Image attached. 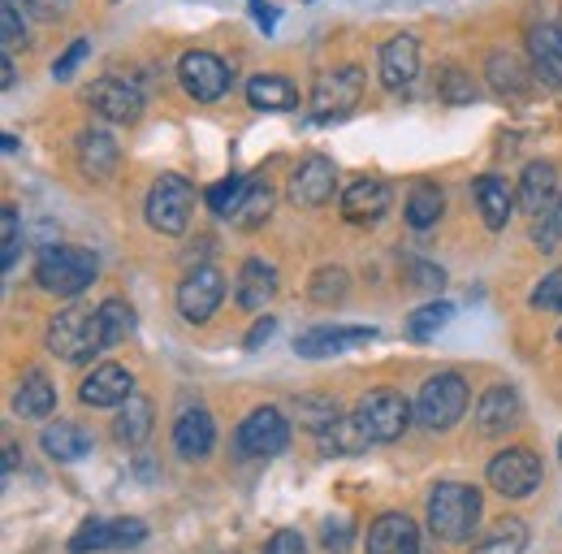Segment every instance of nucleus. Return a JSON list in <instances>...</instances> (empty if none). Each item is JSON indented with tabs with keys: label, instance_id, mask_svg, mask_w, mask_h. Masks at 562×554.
<instances>
[{
	"label": "nucleus",
	"instance_id": "obj_30",
	"mask_svg": "<svg viewBox=\"0 0 562 554\" xmlns=\"http://www.w3.org/2000/svg\"><path fill=\"white\" fill-rule=\"evenodd\" d=\"M524 546H528V524L515 516H502L493 520V529L476 542L472 554H524Z\"/></svg>",
	"mask_w": 562,
	"mask_h": 554
},
{
	"label": "nucleus",
	"instance_id": "obj_6",
	"mask_svg": "<svg viewBox=\"0 0 562 554\" xmlns=\"http://www.w3.org/2000/svg\"><path fill=\"white\" fill-rule=\"evenodd\" d=\"M234 446H238L243 459H273L290 446V420L278 408H256L238 424Z\"/></svg>",
	"mask_w": 562,
	"mask_h": 554
},
{
	"label": "nucleus",
	"instance_id": "obj_18",
	"mask_svg": "<svg viewBox=\"0 0 562 554\" xmlns=\"http://www.w3.org/2000/svg\"><path fill=\"white\" fill-rule=\"evenodd\" d=\"M376 339V330H359V325H316V330H303L294 339V351L307 355V359H321V355H338V351H351Z\"/></svg>",
	"mask_w": 562,
	"mask_h": 554
},
{
	"label": "nucleus",
	"instance_id": "obj_28",
	"mask_svg": "<svg viewBox=\"0 0 562 554\" xmlns=\"http://www.w3.org/2000/svg\"><path fill=\"white\" fill-rule=\"evenodd\" d=\"M476 204H481L485 225H490V230H502V225L510 221V208H515V196H510L506 178H497V174L476 178Z\"/></svg>",
	"mask_w": 562,
	"mask_h": 554
},
{
	"label": "nucleus",
	"instance_id": "obj_53",
	"mask_svg": "<svg viewBox=\"0 0 562 554\" xmlns=\"http://www.w3.org/2000/svg\"><path fill=\"white\" fill-rule=\"evenodd\" d=\"M4 4H13V9H22V13H26V4H31V0H4Z\"/></svg>",
	"mask_w": 562,
	"mask_h": 554
},
{
	"label": "nucleus",
	"instance_id": "obj_34",
	"mask_svg": "<svg viewBox=\"0 0 562 554\" xmlns=\"http://www.w3.org/2000/svg\"><path fill=\"white\" fill-rule=\"evenodd\" d=\"M100 330H104V346L126 343L135 330V308L126 299H104L100 303Z\"/></svg>",
	"mask_w": 562,
	"mask_h": 554
},
{
	"label": "nucleus",
	"instance_id": "obj_51",
	"mask_svg": "<svg viewBox=\"0 0 562 554\" xmlns=\"http://www.w3.org/2000/svg\"><path fill=\"white\" fill-rule=\"evenodd\" d=\"M13 78H18V69H13V57L4 53V62H0V82H4V87H13Z\"/></svg>",
	"mask_w": 562,
	"mask_h": 554
},
{
	"label": "nucleus",
	"instance_id": "obj_32",
	"mask_svg": "<svg viewBox=\"0 0 562 554\" xmlns=\"http://www.w3.org/2000/svg\"><path fill=\"white\" fill-rule=\"evenodd\" d=\"M269 212H273V191L260 187V182H251L247 196L238 200V208L229 212V225H238V230H256V225L269 221Z\"/></svg>",
	"mask_w": 562,
	"mask_h": 554
},
{
	"label": "nucleus",
	"instance_id": "obj_12",
	"mask_svg": "<svg viewBox=\"0 0 562 554\" xmlns=\"http://www.w3.org/2000/svg\"><path fill=\"white\" fill-rule=\"evenodd\" d=\"M334 187H338V169L329 156H307L294 178H290V200L299 208H321L334 200Z\"/></svg>",
	"mask_w": 562,
	"mask_h": 554
},
{
	"label": "nucleus",
	"instance_id": "obj_31",
	"mask_svg": "<svg viewBox=\"0 0 562 554\" xmlns=\"http://www.w3.org/2000/svg\"><path fill=\"white\" fill-rule=\"evenodd\" d=\"M113 433H117V442H126V446H139L143 437L151 433V403H147L143 395H131V399L122 403V412H117V424H113Z\"/></svg>",
	"mask_w": 562,
	"mask_h": 554
},
{
	"label": "nucleus",
	"instance_id": "obj_43",
	"mask_svg": "<svg viewBox=\"0 0 562 554\" xmlns=\"http://www.w3.org/2000/svg\"><path fill=\"white\" fill-rule=\"evenodd\" d=\"M0 230H4V252H0V261H4V269H13V261H18V247H22L18 208H4V212H0Z\"/></svg>",
	"mask_w": 562,
	"mask_h": 554
},
{
	"label": "nucleus",
	"instance_id": "obj_13",
	"mask_svg": "<svg viewBox=\"0 0 562 554\" xmlns=\"http://www.w3.org/2000/svg\"><path fill=\"white\" fill-rule=\"evenodd\" d=\"M178 78H182V87L195 96V100H221L225 91H229V69L221 57H212V53H187L182 62H178Z\"/></svg>",
	"mask_w": 562,
	"mask_h": 554
},
{
	"label": "nucleus",
	"instance_id": "obj_9",
	"mask_svg": "<svg viewBox=\"0 0 562 554\" xmlns=\"http://www.w3.org/2000/svg\"><path fill=\"white\" fill-rule=\"evenodd\" d=\"M359 96H363V69H325L312 87V109H316V118H342L359 104Z\"/></svg>",
	"mask_w": 562,
	"mask_h": 554
},
{
	"label": "nucleus",
	"instance_id": "obj_39",
	"mask_svg": "<svg viewBox=\"0 0 562 554\" xmlns=\"http://www.w3.org/2000/svg\"><path fill=\"white\" fill-rule=\"evenodd\" d=\"M437 91H441L446 104H472V100H476V82H472V74H463L459 66H446L441 74H437Z\"/></svg>",
	"mask_w": 562,
	"mask_h": 554
},
{
	"label": "nucleus",
	"instance_id": "obj_33",
	"mask_svg": "<svg viewBox=\"0 0 562 554\" xmlns=\"http://www.w3.org/2000/svg\"><path fill=\"white\" fill-rule=\"evenodd\" d=\"M441 191L432 187V182H416L412 187V196H407V225L412 230H428V225H437V217H441Z\"/></svg>",
	"mask_w": 562,
	"mask_h": 554
},
{
	"label": "nucleus",
	"instance_id": "obj_22",
	"mask_svg": "<svg viewBox=\"0 0 562 554\" xmlns=\"http://www.w3.org/2000/svg\"><path fill=\"white\" fill-rule=\"evenodd\" d=\"M519 208L524 212H532V217H541V212H550L554 200H559V169L554 165H546V160H537V165H528L524 169V178H519Z\"/></svg>",
	"mask_w": 562,
	"mask_h": 554
},
{
	"label": "nucleus",
	"instance_id": "obj_7",
	"mask_svg": "<svg viewBox=\"0 0 562 554\" xmlns=\"http://www.w3.org/2000/svg\"><path fill=\"white\" fill-rule=\"evenodd\" d=\"M412 403L398 395V390H372V395H363L359 399V424L368 429V437L372 442H398L403 433H407V424H412Z\"/></svg>",
	"mask_w": 562,
	"mask_h": 554
},
{
	"label": "nucleus",
	"instance_id": "obj_45",
	"mask_svg": "<svg viewBox=\"0 0 562 554\" xmlns=\"http://www.w3.org/2000/svg\"><path fill=\"white\" fill-rule=\"evenodd\" d=\"M22 35H26V26H22V9L4 4V9H0V40H4V53H9V48H18V44H22Z\"/></svg>",
	"mask_w": 562,
	"mask_h": 554
},
{
	"label": "nucleus",
	"instance_id": "obj_52",
	"mask_svg": "<svg viewBox=\"0 0 562 554\" xmlns=\"http://www.w3.org/2000/svg\"><path fill=\"white\" fill-rule=\"evenodd\" d=\"M550 221H554V230L562 234V196L554 200V208H550Z\"/></svg>",
	"mask_w": 562,
	"mask_h": 554
},
{
	"label": "nucleus",
	"instance_id": "obj_44",
	"mask_svg": "<svg viewBox=\"0 0 562 554\" xmlns=\"http://www.w3.org/2000/svg\"><path fill=\"white\" fill-rule=\"evenodd\" d=\"M87 53H91V40H74L70 48L57 57V66H53V78H57V82L74 78V69L82 66V57H87Z\"/></svg>",
	"mask_w": 562,
	"mask_h": 554
},
{
	"label": "nucleus",
	"instance_id": "obj_55",
	"mask_svg": "<svg viewBox=\"0 0 562 554\" xmlns=\"http://www.w3.org/2000/svg\"><path fill=\"white\" fill-rule=\"evenodd\" d=\"M559 31H562V18H559Z\"/></svg>",
	"mask_w": 562,
	"mask_h": 554
},
{
	"label": "nucleus",
	"instance_id": "obj_29",
	"mask_svg": "<svg viewBox=\"0 0 562 554\" xmlns=\"http://www.w3.org/2000/svg\"><path fill=\"white\" fill-rule=\"evenodd\" d=\"M372 446V437H368V429L359 424V416H342L338 424H329L325 433H321V451L325 455H363Z\"/></svg>",
	"mask_w": 562,
	"mask_h": 554
},
{
	"label": "nucleus",
	"instance_id": "obj_35",
	"mask_svg": "<svg viewBox=\"0 0 562 554\" xmlns=\"http://www.w3.org/2000/svg\"><path fill=\"white\" fill-rule=\"evenodd\" d=\"M294 416H299V424H303V429H312V433L321 437L329 424H338V420H342V408H338L334 399H325V395H303V399L294 403Z\"/></svg>",
	"mask_w": 562,
	"mask_h": 554
},
{
	"label": "nucleus",
	"instance_id": "obj_54",
	"mask_svg": "<svg viewBox=\"0 0 562 554\" xmlns=\"http://www.w3.org/2000/svg\"><path fill=\"white\" fill-rule=\"evenodd\" d=\"M559 455H562V437H559Z\"/></svg>",
	"mask_w": 562,
	"mask_h": 554
},
{
	"label": "nucleus",
	"instance_id": "obj_20",
	"mask_svg": "<svg viewBox=\"0 0 562 554\" xmlns=\"http://www.w3.org/2000/svg\"><path fill=\"white\" fill-rule=\"evenodd\" d=\"M212 442H216V424L204 408H187L173 424V451L182 459H209Z\"/></svg>",
	"mask_w": 562,
	"mask_h": 554
},
{
	"label": "nucleus",
	"instance_id": "obj_1",
	"mask_svg": "<svg viewBox=\"0 0 562 554\" xmlns=\"http://www.w3.org/2000/svg\"><path fill=\"white\" fill-rule=\"evenodd\" d=\"M481 524V489L472 485H459V481H441L432 485L428 494V533L437 542H468Z\"/></svg>",
	"mask_w": 562,
	"mask_h": 554
},
{
	"label": "nucleus",
	"instance_id": "obj_15",
	"mask_svg": "<svg viewBox=\"0 0 562 554\" xmlns=\"http://www.w3.org/2000/svg\"><path fill=\"white\" fill-rule=\"evenodd\" d=\"M131 395H135V377H131L122 364H100V368H91V377H87L82 390H78V399H82L87 408H122Z\"/></svg>",
	"mask_w": 562,
	"mask_h": 554
},
{
	"label": "nucleus",
	"instance_id": "obj_27",
	"mask_svg": "<svg viewBox=\"0 0 562 554\" xmlns=\"http://www.w3.org/2000/svg\"><path fill=\"white\" fill-rule=\"evenodd\" d=\"M44 451L53 455V459H61V464H74V459H82V455H91V433L82 429V424H74V420H57V424H48L44 429Z\"/></svg>",
	"mask_w": 562,
	"mask_h": 554
},
{
	"label": "nucleus",
	"instance_id": "obj_14",
	"mask_svg": "<svg viewBox=\"0 0 562 554\" xmlns=\"http://www.w3.org/2000/svg\"><path fill=\"white\" fill-rule=\"evenodd\" d=\"M376 69H381V82H385L390 91L412 87V82L420 78V44H416V35H394V40H385Z\"/></svg>",
	"mask_w": 562,
	"mask_h": 554
},
{
	"label": "nucleus",
	"instance_id": "obj_17",
	"mask_svg": "<svg viewBox=\"0 0 562 554\" xmlns=\"http://www.w3.org/2000/svg\"><path fill=\"white\" fill-rule=\"evenodd\" d=\"M368 554H420V529L403 511H385L368 529Z\"/></svg>",
	"mask_w": 562,
	"mask_h": 554
},
{
	"label": "nucleus",
	"instance_id": "obj_23",
	"mask_svg": "<svg viewBox=\"0 0 562 554\" xmlns=\"http://www.w3.org/2000/svg\"><path fill=\"white\" fill-rule=\"evenodd\" d=\"M528 57H532V74L550 87L562 82V31L559 26H532L528 35Z\"/></svg>",
	"mask_w": 562,
	"mask_h": 554
},
{
	"label": "nucleus",
	"instance_id": "obj_49",
	"mask_svg": "<svg viewBox=\"0 0 562 554\" xmlns=\"http://www.w3.org/2000/svg\"><path fill=\"white\" fill-rule=\"evenodd\" d=\"M273 334H278V317H260V321H256V325L247 330V339H243V346H247V351H260V346L269 343Z\"/></svg>",
	"mask_w": 562,
	"mask_h": 554
},
{
	"label": "nucleus",
	"instance_id": "obj_5",
	"mask_svg": "<svg viewBox=\"0 0 562 554\" xmlns=\"http://www.w3.org/2000/svg\"><path fill=\"white\" fill-rule=\"evenodd\" d=\"M147 225L160 230V234H182L191 225V212H195V187L178 174H160L147 191Z\"/></svg>",
	"mask_w": 562,
	"mask_h": 554
},
{
	"label": "nucleus",
	"instance_id": "obj_36",
	"mask_svg": "<svg viewBox=\"0 0 562 554\" xmlns=\"http://www.w3.org/2000/svg\"><path fill=\"white\" fill-rule=\"evenodd\" d=\"M347 290H351V274H347V269H338V265L316 269V274H312V286H307L312 303H321V308L342 303V299H347Z\"/></svg>",
	"mask_w": 562,
	"mask_h": 554
},
{
	"label": "nucleus",
	"instance_id": "obj_50",
	"mask_svg": "<svg viewBox=\"0 0 562 554\" xmlns=\"http://www.w3.org/2000/svg\"><path fill=\"white\" fill-rule=\"evenodd\" d=\"M251 13H256V22L265 26V31H273V22H278V13L265 4V0H251Z\"/></svg>",
	"mask_w": 562,
	"mask_h": 554
},
{
	"label": "nucleus",
	"instance_id": "obj_46",
	"mask_svg": "<svg viewBox=\"0 0 562 554\" xmlns=\"http://www.w3.org/2000/svg\"><path fill=\"white\" fill-rule=\"evenodd\" d=\"M321 538H325V551L347 554V546H351V524H347V520H325Z\"/></svg>",
	"mask_w": 562,
	"mask_h": 554
},
{
	"label": "nucleus",
	"instance_id": "obj_40",
	"mask_svg": "<svg viewBox=\"0 0 562 554\" xmlns=\"http://www.w3.org/2000/svg\"><path fill=\"white\" fill-rule=\"evenodd\" d=\"M113 520H87L78 533L70 538V551L74 554H87V551H113Z\"/></svg>",
	"mask_w": 562,
	"mask_h": 554
},
{
	"label": "nucleus",
	"instance_id": "obj_47",
	"mask_svg": "<svg viewBox=\"0 0 562 554\" xmlns=\"http://www.w3.org/2000/svg\"><path fill=\"white\" fill-rule=\"evenodd\" d=\"M113 551H126V546H139L143 538H147V529H143V520H113Z\"/></svg>",
	"mask_w": 562,
	"mask_h": 554
},
{
	"label": "nucleus",
	"instance_id": "obj_38",
	"mask_svg": "<svg viewBox=\"0 0 562 554\" xmlns=\"http://www.w3.org/2000/svg\"><path fill=\"white\" fill-rule=\"evenodd\" d=\"M450 317H454V308H450V303H424L420 312H412V317H407V334L424 343V339H432L437 330H446V325H450Z\"/></svg>",
	"mask_w": 562,
	"mask_h": 554
},
{
	"label": "nucleus",
	"instance_id": "obj_24",
	"mask_svg": "<svg viewBox=\"0 0 562 554\" xmlns=\"http://www.w3.org/2000/svg\"><path fill=\"white\" fill-rule=\"evenodd\" d=\"M247 100L260 113H290V109H299V87L281 74H256L247 82Z\"/></svg>",
	"mask_w": 562,
	"mask_h": 554
},
{
	"label": "nucleus",
	"instance_id": "obj_10",
	"mask_svg": "<svg viewBox=\"0 0 562 554\" xmlns=\"http://www.w3.org/2000/svg\"><path fill=\"white\" fill-rule=\"evenodd\" d=\"M221 299H225V277H221V269H212V265L191 269V274L182 277V286H178V312L191 325H204L212 312L221 308Z\"/></svg>",
	"mask_w": 562,
	"mask_h": 554
},
{
	"label": "nucleus",
	"instance_id": "obj_4",
	"mask_svg": "<svg viewBox=\"0 0 562 554\" xmlns=\"http://www.w3.org/2000/svg\"><path fill=\"white\" fill-rule=\"evenodd\" d=\"M468 399L472 395H468V381L459 373H437V377L424 381L420 395H416V420H420L424 429L441 433V429H450V424L463 420Z\"/></svg>",
	"mask_w": 562,
	"mask_h": 554
},
{
	"label": "nucleus",
	"instance_id": "obj_21",
	"mask_svg": "<svg viewBox=\"0 0 562 554\" xmlns=\"http://www.w3.org/2000/svg\"><path fill=\"white\" fill-rule=\"evenodd\" d=\"M117 160H122V147H117V138L109 135V131H82L78 135V169L87 178H95V182L113 178Z\"/></svg>",
	"mask_w": 562,
	"mask_h": 554
},
{
	"label": "nucleus",
	"instance_id": "obj_48",
	"mask_svg": "<svg viewBox=\"0 0 562 554\" xmlns=\"http://www.w3.org/2000/svg\"><path fill=\"white\" fill-rule=\"evenodd\" d=\"M265 554H307V546H303V538H299L294 529H281V533H273V538H269Z\"/></svg>",
	"mask_w": 562,
	"mask_h": 554
},
{
	"label": "nucleus",
	"instance_id": "obj_19",
	"mask_svg": "<svg viewBox=\"0 0 562 554\" xmlns=\"http://www.w3.org/2000/svg\"><path fill=\"white\" fill-rule=\"evenodd\" d=\"M273 295H278V269H273L269 261H247V265L238 269V281H234V299H238V308H247V312H265Z\"/></svg>",
	"mask_w": 562,
	"mask_h": 554
},
{
	"label": "nucleus",
	"instance_id": "obj_42",
	"mask_svg": "<svg viewBox=\"0 0 562 554\" xmlns=\"http://www.w3.org/2000/svg\"><path fill=\"white\" fill-rule=\"evenodd\" d=\"M528 303L541 308V312H562V269L541 277V286L528 295Z\"/></svg>",
	"mask_w": 562,
	"mask_h": 554
},
{
	"label": "nucleus",
	"instance_id": "obj_2",
	"mask_svg": "<svg viewBox=\"0 0 562 554\" xmlns=\"http://www.w3.org/2000/svg\"><path fill=\"white\" fill-rule=\"evenodd\" d=\"M100 274V261L87 252V247H70V243H53L40 252L35 261V281L48 290V295H61V299H74L82 295Z\"/></svg>",
	"mask_w": 562,
	"mask_h": 554
},
{
	"label": "nucleus",
	"instance_id": "obj_41",
	"mask_svg": "<svg viewBox=\"0 0 562 554\" xmlns=\"http://www.w3.org/2000/svg\"><path fill=\"white\" fill-rule=\"evenodd\" d=\"M247 187H251L247 178H221L216 187H209V196H204V200H209V208L216 212V217H225V221H229V212H234L238 200L247 196Z\"/></svg>",
	"mask_w": 562,
	"mask_h": 554
},
{
	"label": "nucleus",
	"instance_id": "obj_11",
	"mask_svg": "<svg viewBox=\"0 0 562 554\" xmlns=\"http://www.w3.org/2000/svg\"><path fill=\"white\" fill-rule=\"evenodd\" d=\"M87 104H91L104 122H117V126H131V122L143 118V91L131 78H100V82H91Z\"/></svg>",
	"mask_w": 562,
	"mask_h": 554
},
{
	"label": "nucleus",
	"instance_id": "obj_25",
	"mask_svg": "<svg viewBox=\"0 0 562 554\" xmlns=\"http://www.w3.org/2000/svg\"><path fill=\"white\" fill-rule=\"evenodd\" d=\"M53 408H57V386H53L40 368H31V373L18 381L13 412L22 416V420H44V416H53Z\"/></svg>",
	"mask_w": 562,
	"mask_h": 554
},
{
	"label": "nucleus",
	"instance_id": "obj_56",
	"mask_svg": "<svg viewBox=\"0 0 562 554\" xmlns=\"http://www.w3.org/2000/svg\"><path fill=\"white\" fill-rule=\"evenodd\" d=\"M559 343H562V330H559Z\"/></svg>",
	"mask_w": 562,
	"mask_h": 554
},
{
	"label": "nucleus",
	"instance_id": "obj_37",
	"mask_svg": "<svg viewBox=\"0 0 562 554\" xmlns=\"http://www.w3.org/2000/svg\"><path fill=\"white\" fill-rule=\"evenodd\" d=\"M485 69H490L493 91H502V96H519L528 87V74H524L515 53H490V66Z\"/></svg>",
	"mask_w": 562,
	"mask_h": 554
},
{
	"label": "nucleus",
	"instance_id": "obj_8",
	"mask_svg": "<svg viewBox=\"0 0 562 554\" xmlns=\"http://www.w3.org/2000/svg\"><path fill=\"white\" fill-rule=\"evenodd\" d=\"M541 477H546V468H541L537 451H528V446H506L502 455L490 459V485L502 498H528L541 485Z\"/></svg>",
	"mask_w": 562,
	"mask_h": 554
},
{
	"label": "nucleus",
	"instance_id": "obj_26",
	"mask_svg": "<svg viewBox=\"0 0 562 554\" xmlns=\"http://www.w3.org/2000/svg\"><path fill=\"white\" fill-rule=\"evenodd\" d=\"M381 212H390V187L376 178H359L342 196V217L347 221H376Z\"/></svg>",
	"mask_w": 562,
	"mask_h": 554
},
{
	"label": "nucleus",
	"instance_id": "obj_3",
	"mask_svg": "<svg viewBox=\"0 0 562 554\" xmlns=\"http://www.w3.org/2000/svg\"><path fill=\"white\" fill-rule=\"evenodd\" d=\"M48 351L66 364H82L95 351H104V330H100V308L74 303L48 321Z\"/></svg>",
	"mask_w": 562,
	"mask_h": 554
},
{
	"label": "nucleus",
	"instance_id": "obj_16",
	"mask_svg": "<svg viewBox=\"0 0 562 554\" xmlns=\"http://www.w3.org/2000/svg\"><path fill=\"white\" fill-rule=\"evenodd\" d=\"M524 420V403H519V390L515 386H490L485 395H481V403H476V429L485 433V437H497V433H506V429H515Z\"/></svg>",
	"mask_w": 562,
	"mask_h": 554
}]
</instances>
